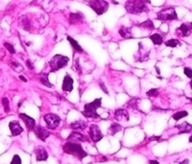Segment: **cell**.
I'll return each mask as SVG.
<instances>
[{"mask_svg": "<svg viewBox=\"0 0 192 164\" xmlns=\"http://www.w3.org/2000/svg\"><path fill=\"white\" fill-rule=\"evenodd\" d=\"M64 152L65 154L71 155L73 157H75L79 159V160H83L85 157H88V154L85 152L83 147L81 146V144L76 142H72V141H67L63 147Z\"/></svg>", "mask_w": 192, "mask_h": 164, "instance_id": "cell-1", "label": "cell"}, {"mask_svg": "<svg viewBox=\"0 0 192 164\" xmlns=\"http://www.w3.org/2000/svg\"><path fill=\"white\" fill-rule=\"evenodd\" d=\"M125 9L132 15H138L148 11L145 0H128L125 3Z\"/></svg>", "mask_w": 192, "mask_h": 164, "instance_id": "cell-2", "label": "cell"}, {"mask_svg": "<svg viewBox=\"0 0 192 164\" xmlns=\"http://www.w3.org/2000/svg\"><path fill=\"white\" fill-rule=\"evenodd\" d=\"M102 104L101 98H97V99L93 100L91 103L85 104L84 106V110L82 112L83 115H85L88 118H93V119H97L99 118L100 115L97 113V109H99Z\"/></svg>", "mask_w": 192, "mask_h": 164, "instance_id": "cell-3", "label": "cell"}, {"mask_svg": "<svg viewBox=\"0 0 192 164\" xmlns=\"http://www.w3.org/2000/svg\"><path fill=\"white\" fill-rule=\"evenodd\" d=\"M69 61V58L66 56L57 54L53 56L49 60V66H50V72H57L60 69L65 67Z\"/></svg>", "mask_w": 192, "mask_h": 164, "instance_id": "cell-4", "label": "cell"}, {"mask_svg": "<svg viewBox=\"0 0 192 164\" xmlns=\"http://www.w3.org/2000/svg\"><path fill=\"white\" fill-rule=\"evenodd\" d=\"M88 5L98 15L105 14L109 9V3L106 0H89Z\"/></svg>", "mask_w": 192, "mask_h": 164, "instance_id": "cell-5", "label": "cell"}, {"mask_svg": "<svg viewBox=\"0 0 192 164\" xmlns=\"http://www.w3.org/2000/svg\"><path fill=\"white\" fill-rule=\"evenodd\" d=\"M157 18L161 21H172L178 19V15L174 8H166L158 12L157 14Z\"/></svg>", "mask_w": 192, "mask_h": 164, "instance_id": "cell-6", "label": "cell"}, {"mask_svg": "<svg viewBox=\"0 0 192 164\" xmlns=\"http://www.w3.org/2000/svg\"><path fill=\"white\" fill-rule=\"evenodd\" d=\"M44 121L46 123V126L48 129L50 130H55L59 127L61 123V118L54 113H47L43 117Z\"/></svg>", "mask_w": 192, "mask_h": 164, "instance_id": "cell-7", "label": "cell"}, {"mask_svg": "<svg viewBox=\"0 0 192 164\" xmlns=\"http://www.w3.org/2000/svg\"><path fill=\"white\" fill-rule=\"evenodd\" d=\"M89 136H91V140L93 142H98L103 138V134H102L99 127L95 124H92L89 127Z\"/></svg>", "mask_w": 192, "mask_h": 164, "instance_id": "cell-8", "label": "cell"}, {"mask_svg": "<svg viewBox=\"0 0 192 164\" xmlns=\"http://www.w3.org/2000/svg\"><path fill=\"white\" fill-rule=\"evenodd\" d=\"M33 132L35 133L37 137L40 139L42 141H45L46 138L50 135V132L49 130H47L45 128H43L42 126H39V125H37Z\"/></svg>", "mask_w": 192, "mask_h": 164, "instance_id": "cell-9", "label": "cell"}, {"mask_svg": "<svg viewBox=\"0 0 192 164\" xmlns=\"http://www.w3.org/2000/svg\"><path fill=\"white\" fill-rule=\"evenodd\" d=\"M19 117H20V119L25 123L28 130H30V132L34 130V129L36 128V126H37L36 125V121H35L34 118L30 117L29 115H27V114H25V113H19Z\"/></svg>", "mask_w": 192, "mask_h": 164, "instance_id": "cell-10", "label": "cell"}, {"mask_svg": "<svg viewBox=\"0 0 192 164\" xmlns=\"http://www.w3.org/2000/svg\"><path fill=\"white\" fill-rule=\"evenodd\" d=\"M35 155H36L37 161H45L48 158V153L42 146L37 147L35 149Z\"/></svg>", "mask_w": 192, "mask_h": 164, "instance_id": "cell-11", "label": "cell"}, {"mask_svg": "<svg viewBox=\"0 0 192 164\" xmlns=\"http://www.w3.org/2000/svg\"><path fill=\"white\" fill-rule=\"evenodd\" d=\"M114 118H115L116 121H129L130 119V115L129 112H127V109H118L115 110L114 112Z\"/></svg>", "mask_w": 192, "mask_h": 164, "instance_id": "cell-12", "label": "cell"}, {"mask_svg": "<svg viewBox=\"0 0 192 164\" xmlns=\"http://www.w3.org/2000/svg\"><path fill=\"white\" fill-rule=\"evenodd\" d=\"M67 141H72V142H76V143H79V142H87L88 141V138L87 136H85L83 133H78V132H72L69 136L67 137Z\"/></svg>", "mask_w": 192, "mask_h": 164, "instance_id": "cell-13", "label": "cell"}, {"mask_svg": "<svg viewBox=\"0 0 192 164\" xmlns=\"http://www.w3.org/2000/svg\"><path fill=\"white\" fill-rule=\"evenodd\" d=\"M9 128L13 136H18V135H19L23 132L22 127L20 126V124L18 121H11L9 123Z\"/></svg>", "mask_w": 192, "mask_h": 164, "instance_id": "cell-14", "label": "cell"}, {"mask_svg": "<svg viewBox=\"0 0 192 164\" xmlns=\"http://www.w3.org/2000/svg\"><path fill=\"white\" fill-rule=\"evenodd\" d=\"M73 84H74V81H73L71 76L66 74L63 81V90L66 92H71L73 90Z\"/></svg>", "mask_w": 192, "mask_h": 164, "instance_id": "cell-15", "label": "cell"}, {"mask_svg": "<svg viewBox=\"0 0 192 164\" xmlns=\"http://www.w3.org/2000/svg\"><path fill=\"white\" fill-rule=\"evenodd\" d=\"M83 20H84V15L81 13H71L70 15H69V22L72 25L82 23Z\"/></svg>", "mask_w": 192, "mask_h": 164, "instance_id": "cell-16", "label": "cell"}, {"mask_svg": "<svg viewBox=\"0 0 192 164\" xmlns=\"http://www.w3.org/2000/svg\"><path fill=\"white\" fill-rule=\"evenodd\" d=\"M176 128L179 130V133H188L192 132V125L189 124L188 122H183L182 124L177 125Z\"/></svg>", "mask_w": 192, "mask_h": 164, "instance_id": "cell-17", "label": "cell"}, {"mask_svg": "<svg viewBox=\"0 0 192 164\" xmlns=\"http://www.w3.org/2000/svg\"><path fill=\"white\" fill-rule=\"evenodd\" d=\"M67 40L70 43V45L72 46L73 50H74L76 53H79V54H82V53L84 52V49L81 47V45L77 42V40H75L73 38H71L70 36H67Z\"/></svg>", "mask_w": 192, "mask_h": 164, "instance_id": "cell-18", "label": "cell"}, {"mask_svg": "<svg viewBox=\"0 0 192 164\" xmlns=\"http://www.w3.org/2000/svg\"><path fill=\"white\" fill-rule=\"evenodd\" d=\"M191 27H189L187 24L185 23H183L181 26L178 28L177 32H181V35L182 36H189L191 35Z\"/></svg>", "mask_w": 192, "mask_h": 164, "instance_id": "cell-19", "label": "cell"}, {"mask_svg": "<svg viewBox=\"0 0 192 164\" xmlns=\"http://www.w3.org/2000/svg\"><path fill=\"white\" fill-rule=\"evenodd\" d=\"M119 35L125 39L133 38V34H132V30H131V28L125 27V26H122L119 29Z\"/></svg>", "mask_w": 192, "mask_h": 164, "instance_id": "cell-20", "label": "cell"}, {"mask_svg": "<svg viewBox=\"0 0 192 164\" xmlns=\"http://www.w3.org/2000/svg\"><path fill=\"white\" fill-rule=\"evenodd\" d=\"M19 25H20V27H21L23 30L30 31L31 23H30V20L28 19L26 16H21V17L19 18Z\"/></svg>", "mask_w": 192, "mask_h": 164, "instance_id": "cell-21", "label": "cell"}, {"mask_svg": "<svg viewBox=\"0 0 192 164\" xmlns=\"http://www.w3.org/2000/svg\"><path fill=\"white\" fill-rule=\"evenodd\" d=\"M70 128L73 130H83L87 128V123L83 120H78V121H75L70 124Z\"/></svg>", "mask_w": 192, "mask_h": 164, "instance_id": "cell-22", "label": "cell"}, {"mask_svg": "<svg viewBox=\"0 0 192 164\" xmlns=\"http://www.w3.org/2000/svg\"><path fill=\"white\" fill-rule=\"evenodd\" d=\"M150 39L155 45H161L163 43V39L160 34H154L150 36Z\"/></svg>", "mask_w": 192, "mask_h": 164, "instance_id": "cell-23", "label": "cell"}, {"mask_svg": "<svg viewBox=\"0 0 192 164\" xmlns=\"http://www.w3.org/2000/svg\"><path fill=\"white\" fill-rule=\"evenodd\" d=\"M121 130H122V127L119 124H117V123H113V124H112L111 126H110L109 133H111L112 135H114L115 133H119Z\"/></svg>", "mask_w": 192, "mask_h": 164, "instance_id": "cell-24", "label": "cell"}, {"mask_svg": "<svg viewBox=\"0 0 192 164\" xmlns=\"http://www.w3.org/2000/svg\"><path fill=\"white\" fill-rule=\"evenodd\" d=\"M138 26H139L140 28H143V29L150 30V31H152V30H154V29H155L154 23L152 22V20H150V19H148V20H146V21L140 23Z\"/></svg>", "mask_w": 192, "mask_h": 164, "instance_id": "cell-25", "label": "cell"}, {"mask_svg": "<svg viewBox=\"0 0 192 164\" xmlns=\"http://www.w3.org/2000/svg\"><path fill=\"white\" fill-rule=\"evenodd\" d=\"M39 81H40V83H42L43 85H45V87H53V85L48 81V73H44V74H42V76L40 77Z\"/></svg>", "mask_w": 192, "mask_h": 164, "instance_id": "cell-26", "label": "cell"}, {"mask_svg": "<svg viewBox=\"0 0 192 164\" xmlns=\"http://www.w3.org/2000/svg\"><path fill=\"white\" fill-rule=\"evenodd\" d=\"M187 115H188V112H185V110H182V112H178L176 113H174L172 117L175 121H179V120H181L182 118L186 117Z\"/></svg>", "mask_w": 192, "mask_h": 164, "instance_id": "cell-27", "label": "cell"}, {"mask_svg": "<svg viewBox=\"0 0 192 164\" xmlns=\"http://www.w3.org/2000/svg\"><path fill=\"white\" fill-rule=\"evenodd\" d=\"M11 66L16 72H22L24 70V68H23L22 65L20 64V63H16V61H12V63H11Z\"/></svg>", "mask_w": 192, "mask_h": 164, "instance_id": "cell-28", "label": "cell"}, {"mask_svg": "<svg viewBox=\"0 0 192 164\" xmlns=\"http://www.w3.org/2000/svg\"><path fill=\"white\" fill-rule=\"evenodd\" d=\"M178 44H179V40L178 39H173L167 40V42H165L166 46L171 47V48H175L176 46H178Z\"/></svg>", "mask_w": 192, "mask_h": 164, "instance_id": "cell-29", "label": "cell"}, {"mask_svg": "<svg viewBox=\"0 0 192 164\" xmlns=\"http://www.w3.org/2000/svg\"><path fill=\"white\" fill-rule=\"evenodd\" d=\"M2 105L4 106V109H5V112L8 113L10 112V102L9 100L7 99L6 97H4L3 99H2Z\"/></svg>", "mask_w": 192, "mask_h": 164, "instance_id": "cell-30", "label": "cell"}, {"mask_svg": "<svg viewBox=\"0 0 192 164\" xmlns=\"http://www.w3.org/2000/svg\"><path fill=\"white\" fill-rule=\"evenodd\" d=\"M146 95L148 97H158V90L157 88H152L149 91H147Z\"/></svg>", "mask_w": 192, "mask_h": 164, "instance_id": "cell-31", "label": "cell"}, {"mask_svg": "<svg viewBox=\"0 0 192 164\" xmlns=\"http://www.w3.org/2000/svg\"><path fill=\"white\" fill-rule=\"evenodd\" d=\"M4 46L7 48V50L9 51L11 54H15V47L12 44L8 43V42H5V43H4Z\"/></svg>", "mask_w": 192, "mask_h": 164, "instance_id": "cell-32", "label": "cell"}, {"mask_svg": "<svg viewBox=\"0 0 192 164\" xmlns=\"http://www.w3.org/2000/svg\"><path fill=\"white\" fill-rule=\"evenodd\" d=\"M10 164H21V158L19 157L18 155H15Z\"/></svg>", "mask_w": 192, "mask_h": 164, "instance_id": "cell-33", "label": "cell"}, {"mask_svg": "<svg viewBox=\"0 0 192 164\" xmlns=\"http://www.w3.org/2000/svg\"><path fill=\"white\" fill-rule=\"evenodd\" d=\"M183 73L186 77H188L189 79H192V69L190 67H185L183 68Z\"/></svg>", "mask_w": 192, "mask_h": 164, "instance_id": "cell-34", "label": "cell"}, {"mask_svg": "<svg viewBox=\"0 0 192 164\" xmlns=\"http://www.w3.org/2000/svg\"><path fill=\"white\" fill-rule=\"evenodd\" d=\"M99 87H100V88L103 90V91L107 94V95H109V90H108V88H107V87H106V85L103 83V81H99Z\"/></svg>", "mask_w": 192, "mask_h": 164, "instance_id": "cell-35", "label": "cell"}, {"mask_svg": "<svg viewBox=\"0 0 192 164\" xmlns=\"http://www.w3.org/2000/svg\"><path fill=\"white\" fill-rule=\"evenodd\" d=\"M75 66L77 68V72L79 73V74H82V68L79 64V59H76V61H75Z\"/></svg>", "mask_w": 192, "mask_h": 164, "instance_id": "cell-36", "label": "cell"}, {"mask_svg": "<svg viewBox=\"0 0 192 164\" xmlns=\"http://www.w3.org/2000/svg\"><path fill=\"white\" fill-rule=\"evenodd\" d=\"M26 64H27V66H28V68L30 69V70H34L35 66L33 65L32 61H31L30 60H26Z\"/></svg>", "mask_w": 192, "mask_h": 164, "instance_id": "cell-37", "label": "cell"}, {"mask_svg": "<svg viewBox=\"0 0 192 164\" xmlns=\"http://www.w3.org/2000/svg\"><path fill=\"white\" fill-rule=\"evenodd\" d=\"M160 138H161L160 136H153V137L150 138V140H151V141H153V140H158Z\"/></svg>", "mask_w": 192, "mask_h": 164, "instance_id": "cell-38", "label": "cell"}, {"mask_svg": "<svg viewBox=\"0 0 192 164\" xmlns=\"http://www.w3.org/2000/svg\"><path fill=\"white\" fill-rule=\"evenodd\" d=\"M149 164H160V163H158V161H157V160H150Z\"/></svg>", "mask_w": 192, "mask_h": 164, "instance_id": "cell-39", "label": "cell"}, {"mask_svg": "<svg viewBox=\"0 0 192 164\" xmlns=\"http://www.w3.org/2000/svg\"><path fill=\"white\" fill-rule=\"evenodd\" d=\"M188 163H189V160H188V159H185V160L182 161L180 164H188Z\"/></svg>", "mask_w": 192, "mask_h": 164, "instance_id": "cell-40", "label": "cell"}, {"mask_svg": "<svg viewBox=\"0 0 192 164\" xmlns=\"http://www.w3.org/2000/svg\"><path fill=\"white\" fill-rule=\"evenodd\" d=\"M19 79L21 80V81H23V82H27V80H26L23 76H19Z\"/></svg>", "mask_w": 192, "mask_h": 164, "instance_id": "cell-41", "label": "cell"}, {"mask_svg": "<svg viewBox=\"0 0 192 164\" xmlns=\"http://www.w3.org/2000/svg\"><path fill=\"white\" fill-rule=\"evenodd\" d=\"M156 70H157V72H158V74H160L161 71H160V68H158V66H156Z\"/></svg>", "mask_w": 192, "mask_h": 164, "instance_id": "cell-42", "label": "cell"}, {"mask_svg": "<svg viewBox=\"0 0 192 164\" xmlns=\"http://www.w3.org/2000/svg\"><path fill=\"white\" fill-rule=\"evenodd\" d=\"M189 87H190V88H191V90H192V80L190 81V83H189Z\"/></svg>", "mask_w": 192, "mask_h": 164, "instance_id": "cell-43", "label": "cell"}, {"mask_svg": "<svg viewBox=\"0 0 192 164\" xmlns=\"http://www.w3.org/2000/svg\"><path fill=\"white\" fill-rule=\"evenodd\" d=\"M189 142H190V143H192V134L190 135V137H189Z\"/></svg>", "mask_w": 192, "mask_h": 164, "instance_id": "cell-44", "label": "cell"}, {"mask_svg": "<svg viewBox=\"0 0 192 164\" xmlns=\"http://www.w3.org/2000/svg\"><path fill=\"white\" fill-rule=\"evenodd\" d=\"M191 29H192V22H191Z\"/></svg>", "mask_w": 192, "mask_h": 164, "instance_id": "cell-45", "label": "cell"}]
</instances>
